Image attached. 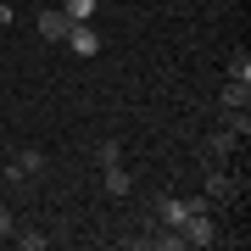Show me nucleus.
Here are the masks:
<instances>
[{
  "label": "nucleus",
  "mask_w": 251,
  "mask_h": 251,
  "mask_svg": "<svg viewBox=\"0 0 251 251\" xmlns=\"http://www.w3.org/2000/svg\"><path fill=\"white\" fill-rule=\"evenodd\" d=\"M34 173H45V151H34V145L6 162V179H11V184H17V179H34Z\"/></svg>",
  "instance_id": "obj_4"
},
{
  "label": "nucleus",
  "mask_w": 251,
  "mask_h": 251,
  "mask_svg": "<svg viewBox=\"0 0 251 251\" xmlns=\"http://www.w3.org/2000/svg\"><path fill=\"white\" fill-rule=\"evenodd\" d=\"M224 73H229V78H234V84H251V56H246V50H234Z\"/></svg>",
  "instance_id": "obj_10"
},
{
  "label": "nucleus",
  "mask_w": 251,
  "mask_h": 251,
  "mask_svg": "<svg viewBox=\"0 0 251 251\" xmlns=\"http://www.w3.org/2000/svg\"><path fill=\"white\" fill-rule=\"evenodd\" d=\"M234 106H251V84H224V112H234Z\"/></svg>",
  "instance_id": "obj_9"
},
{
  "label": "nucleus",
  "mask_w": 251,
  "mask_h": 251,
  "mask_svg": "<svg viewBox=\"0 0 251 251\" xmlns=\"http://www.w3.org/2000/svg\"><path fill=\"white\" fill-rule=\"evenodd\" d=\"M240 190H246L240 173H229V168H206V201H240Z\"/></svg>",
  "instance_id": "obj_1"
},
{
  "label": "nucleus",
  "mask_w": 251,
  "mask_h": 251,
  "mask_svg": "<svg viewBox=\"0 0 251 251\" xmlns=\"http://www.w3.org/2000/svg\"><path fill=\"white\" fill-rule=\"evenodd\" d=\"M11 240H17L23 251H45V246H50V234H39V229H23V234H11Z\"/></svg>",
  "instance_id": "obj_13"
},
{
  "label": "nucleus",
  "mask_w": 251,
  "mask_h": 251,
  "mask_svg": "<svg viewBox=\"0 0 251 251\" xmlns=\"http://www.w3.org/2000/svg\"><path fill=\"white\" fill-rule=\"evenodd\" d=\"M95 11H100V0H62L67 23H95Z\"/></svg>",
  "instance_id": "obj_8"
},
{
  "label": "nucleus",
  "mask_w": 251,
  "mask_h": 251,
  "mask_svg": "<svg viewBox=\"0 0 251 251\" xmlns=\"http://www.w3.org/2000/svg\"><path fill=\"white\" fill-rule=\"evenodd\" d=\"M17 234V218H11V206H0V240H11Z\"/></svg>",
  "instance_id": "obj_14"
},
{
  "label": "nucleus",
  "mask_w": 251,
  "mask_h": 251,
  "mask_svg": "<svg viewBox=\"0 0 251 251\" xmlns=\"http://www.w3.org/2000/svg\"><path fill=\"white\" fill-rule=\"evenodd\" d=\"M234 151H240V134H229V128H218V134L201 140V162H206V168H224Z\"/></svg>",
  "instance_id": "obj_2"
},
{
  "label": "nucleus",
  "mask_w": 251,
  "mask_h": 251,
  "mask_svg": "<svg viewBox=\"0 0 251 251\" xmlns=\"http://www.w3.org/2000/svg\"><path fill=\"white\" fill-rule=\"evenodd\" d=\"M95 162H100V168H112V162H123V145H117V140H100V145H95Z\"/></svg>",
  "instance_id": "obj_12"
},
{
  "label": "nucleus",
  "mask_w": 251,
  "mask_h": 251,
  "mask_svg": "<svg viewBox=\"0 0 251 251\" xmlns=\"http://www.w3.org/2000/svg\"><path fill=\"white\" fill-rule=\"evenodd\" d=\"M34 28H39V39H45V45H62L73 23H67V17H62L56 6H39V11H34Z\"/></svg>",
  "instance_id": "obj_3"
},
{
  "label": "nucleus",
  "mask_w": 251,
  "mask_h": 251,
  "mask_svg": "<svg viewBox=\"0 0 251 251\" xmlns=\"http://www.w3.org/2000/svg\"><path fill=\"white\" fill-rule=\"evenodd\" d=\"M224 128H229V134H251V117H246V106H234V112H224Z\"/></svg>",
  "instance_id": "obj_11"
},
{
  "label": "nucleus",
  "mask_w": 251,
  "mask_h": 251,
  "mask_svg": "<svg viewBox=\"0 0 251 251\" xmlns=\"http://www.w3.org/2000/svg\"><path fill=\"white\" fill-rule=\"evenodd\" d=\"M62 45H67L73 56H95V50H100V34H95V23H73Z\"/></svg>",
  "instance_id": "obj_5"
},
{
  "label": "nucleus",
  "mask_w": 251,
  "mask_h": 251,
  "mask_svg": "<svg viewBox=\"0 0 251 251\" xmlns=\"http://www.w3.org/2000/svg\"><path fill=\"white\" fill-rule=\"evenodd\" d=\"M0 28H11V6H0Z\"/></svg>",
  "instance_id": "obj_15"
},
{
  "label": "nucleus",
  "mask_w": 251,
  "mask_h": 251,
  "mask_svg": "<svg viewBox=\"0 0 251 251\" xmlns=\"http://www.w3.org/2000/svg\"><path fill=\"white\" fill-rule=\"evenodd\" d=\"M179 234H184V246H212V240H218V229H212L206 212H190L184 224H179Z\"/></svg>",
  "instance_id": "obj_6"
},
{
  "label": "nucleus",
  "mask_w": 251,
  "mask_h": 251,
  "mask_svg": "<svg viewBox=\"0 0 251 251\" xmlns=\"http://www.w3.org/2000/svg\"><path fill=\"white\" fill-rule=\"evenodd\" d=\"M100 179H106V196H128V190H134V179H128V168H123V162L100 168Z\"/></svg>",
  "instance_id": "obj_7"
}]
</instances>
